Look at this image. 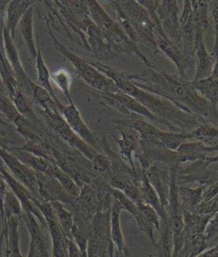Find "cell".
<instances>
[{"mask_svg":"<svg viewBox=\"0 0 218 257\" xmlns=\"http://www.w3.org/2000/svg\"><path fill=\"white\" fill-rule=\"evenodd\" d=\"M126 75L136 86L171 101L200 123L218 125L217 106H213L193 90L189 80L166 73L155 64L141 73L126 72Z\"/></svg>","mask_w":218,"mask_h":257,"instance_id":"6da1fadb","label":"cell"},{"mask_svg":"<svg viewBox=\"0 0 218 257\" xmlns=\"http://www.w3.org/2000/svg\"><path fill=\"white\" fill-rule=\"evenodd\" d=\"M85 60L95 69L110 78L119 90L131 95L145 106L156 117L159 123L166 127L169 132L191 133L200 123L195 117L180 109L171 101L136 86L126 77V72L116 70L98 61L86 58Z\"/></svg>","mask_w":218,"mask_h":257,"instance_id":"7a4b0ae2","label":"cell"},{"mask_svg":"<svg viewBox=\"0 0 218 257\" xmlns=\"http://www.w3.org/2000/svg\"><path fill=\"white\" fill-rule=\"evenodd\" d=\"M46 25L49 34L52 39L54 48L59 53L62 54L65 58L68 60V62L74 67L77 75L81 78L89 86L96 90V92H116L120 90L110 78L89 64L85 58L73 53V51L67 49L63 44L60 42L52 33V28L48 23H46Z\"/></svg>","mask_w":218,"mask_h":257,"instance_id":"3957f363","label":"cell"},{"mask_svg":"<svg viewBox=\"0 0 218 257\" xmlns=\"http://www.w3.org/2000/svg\"><path fill=\"white\" fill-rule=\"evenodd\" d=\"M35 106L41 115V118L48 128H50V131L56 137H58L59 139H61L67 145L70 146L71 148L81 153L85 158L90 160V162H92L93 160L101 154L100 152L96 151L94 148L84 143V141L80 139L73 132V130L67 124L64 117H62V113L57 108H43L40 106Z\"/></svg>","mask_w":218,"mask_h":257,"instance_id":"277c9868","label":"cell"},{"mask_svg":"<svg viewBox=\"0 0 218 257\" xmlns=\"http://www.w3.org/2000/svg\"><path fill=\"white\" fill-rule=\"evenodd\" d=\"M116 4L134 28L138 43L144 44L155 55L160 54L154 34L155 28L147 10L136 0H120Z\"/></svg>","mask_w":218,"mask_h":257,"instance_id":"5b68a950","label":"cell"},{"mask_svg":"<svg viewBox=\"0 0 218 257\" xmlns=\"http://www.w3.org/2000/svg\"><path fill=\"white\" fill-rule=\"evenodd\" d=\"M95 95L101 105L116 110L126 117L138 116L154 123H159L156 117L145 106L121 90H118L116 92H96Z\"/></svg>","mask_w":218,"mask_h":257,"instance_id":"8992f818","label":"cell"},{"mask_svg":"<svg viewBox=\"0 0 218 257\" xmlns=\"http://www.w3.org/2000/svg\"><path fill=\"white\" fill-rule=\"evenodd\" d=\"M140 153L135 156L137 160V166L142 171H145L155 163H165L170 167L178 165L176 152L171 151L169 148L160 143L151 142H141Z\"/></svg>","mask_w":218,"mask_h":257,"instance_id":"52a82bcc","label":"cell"},{"mask_svg":"<svg viewBox=\"0 0 218 257\" xmlns=\"http://www.w3.org/2000/svg\"><path fill=\"white\" fill-rule=\"evenodd\" d=\"M157 15L160 20L165 36L171 42L180 47L182 44L181 26H180L179 8L176 0L160 1Z\"/></svg>","mask_w":218,"mask_h":257,"instance_id":"ba28073f","label":"cell"},{"mask_svg":"<svg viewBox=\"0 0 218 257\" xmlns=\"http://www.w3.org/2000/svg\"><path fill=\"white\" fill-rule=\"evenodd\" d=\"M0 160L3 162L4 165L8 170L9 172L14 176L15 178L24 185L28 190L30 191L33 195L37 199L41 200L39 198V188L37 182L36 173L28 165L21 162L14 154H12L6 149L0 148Z\"/></svg>","mask_w":218,"mask_h":257,"instance_id":"9c48e42d","label":"cell"},{"mask_svg":"<svg viewBox=\"0 0 218 257\" xmlns=\"http://www.w3.org/2000/svg\"><path fill=\"white\" fill-rule=\"evenodd\" d=\"M62 117H64L67 124L73 132L84 143L101 153V138L96 136L87 125L82 118L80 112L78 111L74 102L62 106L61 109Z\"/></svg>","mask_w":218,"mask_h":257,"instance_id":"30bf717a","label":"cell"},{"mask_svg":"<svg viewBox=\"0 0 218 257\" xmlns=\"http://www.w3.org/2000/svg\"><path fill=\"white\" fill-rule=\"evenodd\" d=\"M2 38H3L4 49H5L6 57L8 59L12 69L14 70L19 90L30 97L32 95L31 83L33 81L31 78L28 77V73H26V71L23 68L19 53L15 45L14 39H12L11 34L7 31L6 23H4L3 28H2Z\"/></svg>","mask_w":218,"mask_h":257,"instance_id":"8fae6325","label":"cell"},{"mask_svg":"<svg viewBox=\"0 0 218 257\" xmlns=\"http://www.w3.org/2000/svg\"><path fill=\"white\" fill-rule=\"evenodd\" d=\"M116 130L121 134V138L115 137L120 150V156L131 166L135 173L140 175L142 170L135 162V156L141 151L139 134L133 128L125 126L117 125Z\"/></svg>","mask_w":218,"mask_h":257,"instance_id":"7c38bea8","label":"cell"},{"mask_svg":"<svg viewBox=\"0 0 218 257\" xmlns=\"http://www.w3.org/2000/svg\"><path fill=\"white\" fill-rule=\"evenodd\" d=\"M35 173L39 188L38 190L39 198L41 201L47 203L60 202L62 204H68L71 207L74 205L77 198L69 195L56 178H54L53 176H48L46 174L36 171Z\"/></svg>","mask_w":218,"mask_h":257,"instance_id":"4fadbf2b","label":"cell"},{"mask_svg":"<svg viewBox=\"0 0 218 257\" xmlns=\"http://www.w3.org/2000/svg\"><path fill=\"white\" fill-rule=\"evenodd\" d=\"M39 208L45 217L47 229L50 232L52 245V256L67 257V242L68 238L62 232L61 226L56 221L52 207L50 203L40 202Z\"/></svg>","mask_w":218,"mask_h":257,"instance_id":"5bb4252c","label":"cell"},{"mask_svg":"<svg viewBox=\"0 0 218 257\" xmlns=\"http://www.w3.org/2000/svg\"><path fill=\"white\" fill-rule=\"evenodd\" d=\"M157 45L161 55L170 59L176 67L178 77L188 80L187 70L192 69L195 65V62L187 56H185L180 48L166 37L156 36Z\"/></svg>","mask_w":218,"mask_h":257,"instance_id":"9a60e30c","label":"cell"},{"mask_svg":"<svg viewBox=\"0 0 218 257\" xmlns=\"http://www.w3.org/2000/svg\"><path fill=\"white\" fill-rule=\"evenodd\" d=\"M85 36L90 51L99 60L106 61L116 58L119 56L102 32L94 23H91L87 28Z\"/></svg>","mask_w":218,"mask_h":257,"instance_id":"2e32d148","label":"cell"},{"mask_svg":"<svg viewBox=\"0 0 218 257\" xmlns=\"http://www.w3.org/2000/svg\"><path fill=\"white\" fill-rule=\"evenodd\" d=\"M218 152V147H208L199 141L182 143L176 150L177 162L179 165L185 163L204 161L208 154Z\"/></svg>","mask_w":218,"mask_h":257,"instance_id":"e0dca14e","label":"cell"},{"mask_svg":"<svg viewBox=\"0 0 218 257\" xmlns=\"http://www.w3.org/2000/svg\"><path fill=\"white\" fill-rule=\"evenodd\" d=\"M112 196L114 199H116L121 204L123 210H127L130 214L133 215V217L137 221V225L139 226L141 231L144 234L148 236V238L151 241L154 249H155L158 242L154 238V231L155 227H154V225L150 223V222H148L146 219H144V217L138 210L137 204H135L134 202H132V200H130L121 191L116 190V189L113 188Z\"/></svg>","mask_w":218,"mask_h":257,"instance_id":"ac0fdd59","label":"cell"},{"mask_svg":"<svg viewBox=\"0 0 218 257\" xmlns=\"http://www.w3.org/2000/svg\"><path fill=\"white\" fill-rule=\"evenodd\" d=\"M143 172L149 183L158 193L163 207L165 210H167L171 183L170 174H168L167 171L160 170L156 165H152L151 167L143 171Z\"/></svg>","mask_w":218,"mask_h":257,"instance_id":"d6986e66","label":"cell"},{"mask_svg":"<svg viewBox=\"0 0 218 257\" xmlns=\"http://www.w3.org/2000/svg\"><path fill=\"white\" fill-rule=\"evenodd\" d=\"M194 62L196 72L193 81H197L210 77L212 72L214 60L210 52L207 51L204 38L196 39Z\"/></svg>","mask_w":218,"mask_h":257,"instance_id":"ffe728a7","label":"cell"},{"mask_svg":"<svg viewBox=\"0 0 218 257\" xmlns=\"http://www.w3.org/2000/svg\"><path fill=\"white\" fill-rule=\"evenodd\" d=\"M36 1L32 0H12L6 10V28L12 39L16 38L17 26L28 9L35 6Z\"/></svg>","mask_w":218,"mask_h":257,"instance_id":"44dd1931","label":"cell"},{"mask_svg":"<svg viewBox=\"0 0 218 257\" xmlns=\"http://www.w3.org/2000/svg\"><path fill=\"white\" fill-rule=\"evenodd\" d=\"M22 221L25 223L28 228L30 235V243L34 244L39 256L45 257L49 255L46 238L39 226V221L35 218V216L31 213L24 210Z\"/></svg>","mask_w":218,"mask_h":257,"instance_id":"7402d4cb","label":"cell"},{"mask_svg":"<svg viewBox=\"0 0 218 257\" xmlns=\"http://www.w3.org/2000/svg\"><path fill=\"white\" fill-rule=\"evenodd\" d=\"M139 187H140L143 202L149 206H151L156 211L157 214L160 216L161 222L170 224L167 211L163 207L160 197L156 193V191L154 190V187H152L151 184L149 183L148 179L146 178L143 171H142V176H141L140 182H139Z\"/></svg>","mask_w":218,"mask_h":257,"instance_id":"603a6c76","label":"cell"},{"mask_svg":"<svg viewBox=\"0 0 218 257\" xmlns=\"http://www.w3.org/2000/svg\"><path fill=\"white\" fill-rule=\"evenodd\" d=\"M15 216L6 218L4 230L6 232V257H23L20 247L19 222Z\"/></svg>","mask_w":218,"mask_h":257,"instance_id":"cb8c5ba5","label":"cell"},{"mask_svg":"<svg viewBox=\"0 0 218 257\" xmlns=\"http://www.w3.org/2000/svg\"><path fill=\"white\" fill-rule=\"evenodd\" d=\"M0 78L2 79L6 86L9 97L12 100L17 91L19 90V87H18V83H17L14 70L12 69V66L6 57L5 49H4L2 30L0 32Z\"/></svg>","mask_w":218,"mask_h":257,"instance_id":"d4e9b609","label":"cell"},{"mask_svg":"<svg viewBox=\"0 0 218 257\" xmlns=\"http://www.w3.org/2000/svg\"><path fill=\"white\" fill-rule=\"evenodd\" d=\"M122 210L123 209L121 204L114 199L110 211V237L115 248L121 255H123L124 252L126 249L121 225V214Z\"/></svg>","mask_w":218,"mask_h":257,"instance_id":"484cf974","label":"cell"},{"mask_svg":"<svg viewBox=\"0 0 218 257\" xmlns=\"http://www.w3.org/2000/svg\"><path fill=\"white\" fill-rule=\"evenodd\" d=\"M35 62H36L37 72H38V83H39V85L45 88V90L51 94V96L53 97L54 100L56 101V105L58 106L59 111L61 112L63 103L59 101L58 97L56 96L54 88L52 87V84H51V73L48 69V67L45 64V60L43 57L39 36L37 39V56L35 58Z\"/></svg>","mask_w":218,"mask_h":257,"instance_id":"4316f807","label":"cell"},{"mask_svg":"<svg viewBox=\"0 0 218 257\" xmlns=\"http://www.w3.org/2000/svg\"><path fill=\"white\" fill-rule=\"evenodd\" d=\"M12 123L15 130L27 141L42 140L43 135L49 128L45 123L36 125L21 114L17 115Z\"/></svg>","mask_w":218,"mask_h":257,"instance_id":"83f0119b","label":"cell"},{"mask_svg":"<svg viewBox=\"0 0 218 257\" xmlns=\"http://www.w3.org/2000/svg\"><path fill=\"white\" fill-rule=\"evenodd\" d=\"M205 188L204 186H199L197 188H190L183 185L179 186V199L182 210L194 214L203 201Z\"/></svg>","mask_w":218,"mask_h":257,"instance_id":"f1b7e54d","label":"cell"},{"mask_svg":"<svg viewBox=\"0 0 218 257\" xmlns=\"http://www.w3.org/2000/svg\"><path fill=\"white\" fill-rule=\"evenodd\" d=\"M34 6L28 9L19 23L20 32L32 58L37 56V45L34 38Z\"/></svg>","mask_w":218,"mask_h":257,"instance_id":"f546056e","label":"cell"},{"mask_svg":"<svg viewBox=\"0 0 218 257\" xmlns=\"http://www.w3.org/2000/svg\"><path fill=\"white\" fill-rule=\"evenodd\" d=\"M17 112L28 120L31 121L36 125H41L45 123L41 117H39L34 112V103L31 97L18 90L12 99Z\"/></svg>","mask_w":218,"mask_h":257,"instance_id":"4dcf8cb0","label":"cell"},{"mask_svg":"<svg viewBox=\"0 0 218 257\" xmlns=\"http://www.w3.org/2000/svg\"><path fill=\"white\" fill-rule=\"evenodd\" d=\"M190 86L198 92L199 95L209 101L213 106L218 105V84L212 78L208 77L197 81H189Z\"/></svg>","mask_w":218,"mask_h":257,"instance_id":"1f68e13d","label":"cell"},{"mask_svg":"<svg viewBox=\"0 0 218 257\" xmlns=\"http://www.w3.org/2000/svg\"><path fill=\"white\" fill-rule=\"evenodd\" d=\"M193 140L199 141L208 147H218V125L200 123L191 132Z\"/></svg>","mask_w":218,"mask_h":257,"instance_id":"d6a6232c","label":"cell"},{"mask_svg":"<svg viewBox=\"0 0 218 257\" xmlns=\"http://www.w3.org/2000/svg\"><path fill=\"white\" fill-rule=\"evenodd\" d=\"M11 150L28 152L29 154H34L35 156L42 158L55 164L51 146L43 140L27 141V143L22 147H13L10 148L8 151Z\"/></svg>","mask_w":218,"mask_h":257,"instance_id":"836d02e7","label":"cell"},{"mask_svg":"<svg viewBox=\"0 0 218 257\" xmlns=\"http://www.w3.org/2000/svg\"><path fill=\"white\" fill-rule=\"evenodd\" d=\"M50 204L52 207L56 221L61 226L62 232H64L65 236L68 239H72L71 238V231H72L73 226H74L73 213L67 210L63 206V204L60 202H51Z\"/></svg>","mask_w":218,"mask_h":257,"instance_id":"e575fe53","label":"cell"},{"mask_svg":"<svg viewBox=\"0 0 218 257\" xmlns=\"http://www.w3.org/2000/svg\"><path fill=\"white\" fill-rule=\"evenodd\" d=\"M9 152L14 154L21 162L28 165V167L31 168L32 170H34L36 172L46 174L52 165V162L51 161L35 156L34 154H29L28 152L17 151V150H11Z\"/></svg>","mask_w":218,"mask_h":257,"instance_id":"d590c367","label":"cell"},{"mask_svg":"<svg viewBox=\"0 0 218 257\" xmlns=\"http://www.w3.org/2000/svg\"><path fill=\"white\" fill-rule=\"evenodd\" d=\"M46 175L53 176L54 178H56L69 195L74 197V198H78L81 188L78 187L77 183L71 178L70 176L63 172L56 164L52 163V165L49 169Z\"/></svg>","mask_w":218,"mask_h":257,"instance_id":"8d00e7d4","label":"cell"},{"mask_svg":"<svg viewBox=\"0 0 218 257\" xmlns=\"http://www.w3.org/2000/svg\"><path fill=\"white\" fill-rule=\"evenodd\" d=\"M190 140H193L191 133L161 131L158 138V143L169 148L171 151L176 152L182 143Z\"/></svg>","mask_w":218,"mask_h":257,"instance_id":"74e56055","label":"cell"},{"mask_svg":"<svg viewBox=\"0 0 218 257\" xmlns=\"http://www.w3.org/2000/svg\"><path fill=\"white\" fill-rule=\"evenodd\" d=\"M32 95L31 98L34 101L35 106L40 107H51V108H57L58 106L56 105V101L51 94L45 90V88L36 84L34 82L31 83Z\"/></svg>","mask_w":218,"mask_h":257,"instance_id":"f35d334b","label":"cell"},{"mask_svg":"<svg viewBox=\"0 0 218 257\" xmlns=\"http://www.w3.org/2000/svg\"><path fill=\"white\" fill-rule=\"evenodd\" d=\"M51 79L54 84L58 87L59 90L64 94L65 96L69 101V103H73V98L71 96L70 93L72 77L69 71L65 68H60L53 73H51Z\"/></svg>","mask_w":218,"mask_h":257,"instance_id":"ab89813d","label":"cell"},{"mask_svg":"<svg viewBox=\"0 0 218 257\" xmlns=\"http://www.w3.org/2000/svg\"><path fill=\"white\" fill-rule=\"evenodd\" d=\"M4 212H5V218L9 216H15L19 218L21 221L24 215V210L21 202L17 199V196L9 189V187L6 194L5 201H4Z\"/></svg>","mask_w":218,"mask_h":257,"instance_id":"60d3db41","label":"cell"},{"mask_svg":"<svg viewBox=\"0 0 218 257\" xmlns=\"http://www.w3.org/2000/svg\"><path fill=\"white\" fill-rule=\"evenodd\" d=\"M71 238L72 240L78 246V249L81 251L84 257H86L87 248H88V242H89V236L86 232L77 226L74 223V226L71 231Z\"/></svg>","mask_w":218,"mask_h":257,"instance_id":"b9f144b4","label":"cell"},{"mask_svg":"<svg viewBox=\"0 0 218 257\" xmlns=\"http://www.w3.org/2000/svg\"><path fill=\"white\" fill-rule=\"evenodd\" d=\"M137 206L144 219H146L148 222L153 224L154 227L160 231V226H161V223H160L161 220H160V216L157 214L156 211L151 206L145 204L144 202L138 203V204H137Z\"/></svg>","mask_w":218,"mask_h":257,"instance_id":"7bdbcfd3","label":"cell"},{"mask_svg":"<svg viewBox=\"0 0 218 257\" xmlns=\"http://www.w3.org/2000/svg\"><path fill=\"white\" fill-rule=\"evenodd\" d=\"M0 112H2L11 123L13 122L15 117H17V112L14 103L8 95L0 94Z\"/></svg>","mask_w":218,"mask_h":257,"instance_id":"ee69618b","label":"cell"},{"mask_svg":"<svg viewBox=\"0 0 218 257\" xmlns=\"http://www.w3.org/2000/svg\"><path fill=\"white\" fill-rule=\"evenodd\" d=\"M210 13L213 21V28L215 31V41L210 55L214 62L218 60V1H210Z\"/></svg>","mask_w":218,"mask_h":257,"instance_id":"f6af8a7d","label":"cell"},{"mask_svg":"<svg viewBox=\"0 0 218 257\" xmlns=\"http://www.w3.org/2000/svg\"><path fill=\"white\" fill-rule=\"evenodd\" d=\"M207 244L218 236V212L211 215L204 232Z\"/></svg>","mask_w":218,"mask_h":257,"instance_id":"bcb514c9","label":"cell"},{"mask_svg":"<svg viewBox=\"0 0 218 257\" xmlns=\"http://www.w3.org/2000/svg\"><path fill=\"white\" fill-rule=\"evenodd\" d=\"M7 191H8V186L6 184V180L4 178L3 175L0 172V216L2 219L3 226H5V223H6L5 212H4V201H5Z\"/></svg>","mask_w":218,"mask_h":257,"instance_id":"7dc6e473","label":"cell"},{"mask_svg":"<svg viewBox=\"0 0 218 257\" xmlns=\"http://www.w3.org/2000/svg\"><path fill=\"white\" fill-rule=\"evenodd\" d=\"M11 144H12V141L9 139L6 132L0 126V148L9 150L11 148Z\"/></svg>","mask_w":218,"mask_h":257,"instance_id":"c3c4849f","label":"cell"},{"mask_svg":"<svg viewBox=\"0 0 218 257\" xmlns=\"http://www.w3.org/2000/svg\"><path fill=\"white\" fill-rule=\"evenodd\" d=\"M0 257H6V232L0 233Z\"/></svg>","mask_w":218,"mask_h":257,"instance_id":"681fc988","label":"cell"},{"mask_svg":"<svg viewBox=\"0 0 218 257\" xmlns=\"http://www.w3.org/2000/svg\"><path fill=\"white\" fill-rule=\"evenodd\" d=\"M10 1L0 0V20L5 19L6 16V10L8 7Z\"/></svg>","mask_w":218,"mask_h":257,"instance_id":"f907efd6","label":"cell"},{"mask_svg":"<svg viewBox=\"0 0 218 257\" xmlns=\"http://www.w3.org/2000/svg\"><path fill=\"white\" fill-rule=\"evenodd\" d=\"M210 77L218 84V60L215 62V65L213 66L212 72Z\"/></svg>","mask_w":218,"mask_h":257,"instance_id":"816d5d0a","label":"cell"},{"mask_svg":"<svg viewBox=\"0 0 218 257\" xmlns=\"http://www.w3.org/2000/svg\"><path fill=\"white\" fill-rule=\"evenodd\" d=\"M214 163H218V152L217 154L215 156L207 157L205 160H204V164H205L207 167L209 165H211V164H214Z\"/></svg>","mask_w":218,"mask_h":257,"instance_id":"f5cc1de1","label":"cell"},{"mask_svg":"<svg viewBox=\"0 0 218 257\" xmlns=\"http://www.w3.org/2000/svg\"><path fill=\"white\" fill-rule=\"evenodd\" d=\"M121 254L120 252L118 251L116 248H115V244H113L111 249H110V257H121Z\"/></svg>","mask_w":218,"mask_h":257,"instance_id":"db71d44e","label":"cell"},{"mask_svg":"<svg viewBox=\"0 0 218 257\" xmlns=\"http://www.w3.org/2000/svg\"><path fill=\"white\" fill-rule=\"evenodd\" d=\"M0 94H3V95H8L9 96L7 90H6V86H5V84H4L1 78H0Z\"/></svg>","mask_w":218,"mask_h":257,"instance_id":"11a10c76","label":"cell"},{"mask_svg":"<svg viewBox=\"0 0 218 257\" xmlns=\"http://www.w3.org/2000/svg\"><path fill=\"white\" fill-rule=\"evenodd\" d=\"M218 243V236L216 237V238H214L211 242H210V243H208V248H210V247H213V246L216 245Z\"/></svg>","mask_w":218,"mask_h":257,"instance_id":"9f6ffc18","label":"cell"},{"mask_svg":"<svg viewBox=\"0 0 218 257\" xmlns=\"http://www.w3.org/2000/svg\"><path fill=\"white\" fill-rule=\"evenodd\" d=\"M4 23H5V19L0 20V32L2 30Z\"/></svg>","mask_w":218,"mask_h":257,"instance_id":"6f0895ef","label":"cell"},{"mask_svg":"<svg viewBox=\"0 0 218 257\" xmlns=\"http://www.w3.org/2000/svg\"><path fill=\"white\" fill-rule=\"evenodd\" d=\"M124 257H130V254H129V252L127 249H126V251L124 252Z\"/></svg>","mask_w":218,"mask_h":257,"instance_id":"680465c9","label":"cell"},{"mask_svg":"<svg viewBox=\"0 0 218 257\" xmlns=\"http://www.w3.org/2000/svg\"><path fill=\"white\" fill-rule=\"evenodd\" d=\"M45 257H53V256H50V254H49V255H47V256H45Z\"/></svg>","mask_w":218,"mask_h":257,"instance_id":"91938a15","label":"cell"},{"mask_svg":"<svg viewBox=\"0 0 218 257\" xmlns=\"http://www.w3.org/2000/svg\"><path fill=\"white\" fill-rule=\"evenodd\" d=\"M217 244H218V243H217ZM217 244H216V245H217Z\"/></svg>","mask_w":218,"mask_h":257,"instance_id":"94428289","label":"cell"}]
</instances>
